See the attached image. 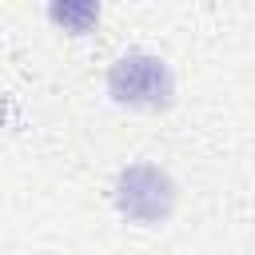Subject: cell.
Masks as SVG:
<instances>
[{
    "label": "cell",
    "mask_w": 255,
    "mask_h": 255,
    "mask_svg": "<svg viewBox=\"0 0 255 255\" xmlns=\"http://www.w3.org/2000/svg\"><path fill=\"white\" fill-rule=\"evenodd\" d=\"M108 88L120 104H135V108H163L171 100V72L159 56L147 52H128L112 64Z\"/></svg>",
    "instance_id": "1"
},
{
    "label": "cell",
    "mask_w": 255,
    "mask_h": 255,
    "mask_svg": "<svg viewBox=\"0 0 255 255\" xmlns=\"http://www.w3.org/2000/svg\"><path fill=\"white\" fill-rule=\"evenodd\" d=\"M116 199H120V211H124V215L143 219V223H155V219H163V215L171 211L175 191H171V183H167V175H163L159 167L135 163V167H128V171L120 175Z\"/></svg>",
    "instance_id": "2"
}]
</instances>
